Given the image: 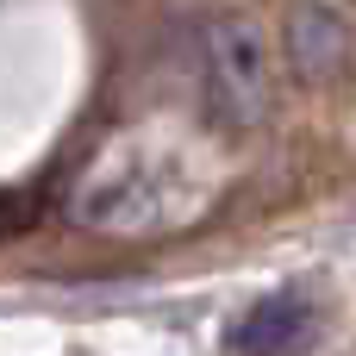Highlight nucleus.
Here are the masks:
<instances>
[{
    "mask_svg": "<svg viewBox=\"0 0 356 356\" xmlns=\"http://www.w3.org/2000/svg\"><path fill=\"white\" fill-rule=\"evenodd\" d=\"M175 169L163 156H144V144H113L75 188V219L94 232H144L175 225Z\"/></svg>",
    "mask_w": 356,
    "mask_h": 356,
    "instance_id": "f03ea898",
    "label": "nucleus"
},
{
    "mask_svg": "<svg viewBox=\"0 0 356 356\" xmlns=\"http://www.w3.org/2000/svg\"><path fill=\"white\" fill-rule=\"evenodd\" d=\"M319 332V307L307 288H282L269 300H257L238 325H232V350L238 356H300Z\"/></svg>",
    "mask_w": 356,
    "mask_h": 356,
    "instance_id": "7ed1b4c3",
    "label": "nucleus"
},
{
    "mask_svg": "<svg viewBox=\"0 0 356 356\" xmlns=\"http://www.w3.org/2000/svg\"><path fill=\"white\" fill-rule=\"evenodd\" d=\"M200 94L213 125L225 131H257L269 119L275 100V75H269V38L250 13H219L200 31Z\"/></svg>",
    "mask_w": 356,
    "mask_h": 356,
    "instance_id": "f257e3e1",
    "label": "nucleus"
},
{
    "mask_svg": "<svg viewBox=\"0 0 356 356\" xmlns=\"http://www.w3.org/2000/svg\"><path fill=\"white\" fill-rule=\"evenodd\" d=\"M288 63L300 81H338L350 69V19L332 0H294L288 13Z\"/></svg>",
    "mask_w": 356,
    "mask_h": 356,
    "instance_id": "20e7f679",
    "label": "nucleus"
}]
</instances>
